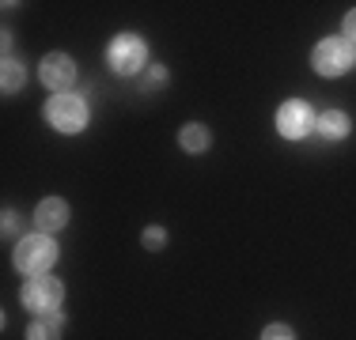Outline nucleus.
Segmentation results:
<instances>
[{"mask_svg":"<svg viewBox=\"0 0 356 340\" xmlns=\"http://www.w3.org/2000/svg\"><path fill=\"white\" fill-rule=\"evenodd\" d=\"M209 140H213V136H209L205 125H186L182 136H178V144H182L186 151H205V148H209Z\"/></svg>","mask_w":356,"mask_h":340,"instance_id":"9b49d317","label":"nucleus"},{"mask_svg":"<svg viewBox=\"0 0 356 340\" xmlns=\"http://www.w3.org/2000/svg\"><path fill=\"white\" fill-rule=\"evenodd\" d=\"M23 80H27V76H23V65L8 57V61H4V72H0V87H4L8 95H12V91H19V87H23Z\"/></svg>","mask_w":356,"mask_h":340,"instance_id":"f8f14e48","label":"nucleus"},{"mask_svg":"<svg viewBox=\"0 0 356 340\" xmlns=\"http://www.w3.org/2000/svg\"><path fill=\"white\" fill-rule=\"evenodd\" d=\"M54 261H57V246H54V238H46V235H27L15 246V269L19 272L46 276V269L54 265Z\"/></svg>","mask_w":356,"mask_h":340,"instance_id":"f257e3e1","label":"nucleus"},{"mask_svg":"<svg viewBox=\"0 0 356 340\" xmlns=\"http://www.w3.org/2000/svg\"><path fill=\"white\" fill-rule=\"evenodd\" d=\"M144 42L140 38H133V34H122V38H114V46H110V53H106V61L114 72H122V76H133L137 68L144 65Z\"/></svg>","mask_w":356,"mask_h":340,"instance_id":"39448f33","label":"nucleus"},{"mask_svg":"<svg viewBox=\"0 0 356 340\" xmlns=\"http://www.w3.org/2000/svg\"><path fill=\"white\" fill-rule=\"evenodd\" d=\"M15 227H19V216H15V212H4V235H15Z\"/></svg>","mask_w":356,"mask_h":340,"instance_id":"2eb2a0df","label":"nucleus"},{"mask_svg":"<svg viewBox=\"0 0 356 340\" xmlns=\"http://www.w3.org/2000/svg\"><path fill=\"white\" fill-rule=\"evenodd\" d=\"M163 231H159V227H152V231H144V246H152V250H159V246H163Z\"/></svg>","mask_w":356,"mask_h":340,"instance_id":"4468645a","label":"nucleus"},{"mask_svg":"<svg viewBox=\"0 0 356 340\" xmlns=\"http://www.w3.org/2000/svg\"><path fill=\"white\" fill-rule=\"evenodd\" d=\"M261 340H296V333L288 325H266V333H261Z\"/></svg>","mask_w":356,"mask_h":340,"instance_id":"ddd939ff","label":"nucleus"},{"mask_svg":"<svg viewBox=\"0 0 356 340\" xmlns=\"http://www.w3.org/2000/svg\"><path fill=\"white\" fill-rule=\"evenodd\" d=\"M27 340H61V314H38L27 329Z\"/></svg>","mask_w":356,"mask_h":340,"instance_id":"1a4fd4ad","label":"nucleus"},{"mask_svg":"<svg viewBox=\"0 0 356 340\" xmlns=\"http://www.w3.org/2000/svg\"><path fill=\"white\" fill-rule=\"evenodd\" d=\"M159 83H163V68H156V72H152V80H148V87H159Z\"/></svg>","mask_w":356,"mask_h":340,"instance_id":"f3484780","label":"nucleus"},{"mask_svg":"<svg viewBox=\"0 0 356 340\" xmlns=\"http://www.w3.org/2000/svg\"><path fill=\"white\" fill-rule=\"evenodd\" d=\"M61 299H65V287H61V280H54V276H35V280L23 284V306H27V310L54 314L57 306H61Z\"/></svg>","mask_w":356,"mask_h":340,"instance_id":"7ed1b4c3","label":"nucleus"},{"mask_svg":"<svg viewBox=\"0 0 356 340\" xmlns=\"http://www.w3.org/2000/svg\"><path fill=\"white\" fill-rule=\"evenodd\" d=\"M353 46L345 38H322L318 46H315V57H311V61H315V72L318 76H341L345 68L353 65Z\"/></svg>","mask_w":356,"mask_h":340,"instance_id":"20e7f679","label":"nucleus"},{"mask_svg":"<svg viewBox=\"0 0 356 340\" xmlns=\"http://www.w3.org/2000/svg\"><path fill=\"white\" fill-rule=\"evenodd\" d=\"M318 133L326 136V140H341V136L349 133V114H341V110H326V114L318 117Z\"/></svg>","mask_w":356,"mask_h":340,"instance_id":"9d476101","label":"nucleus"},{"mask_svg":"<svg viewBox=\"0 0 356 340\" xmlns=\"http://www.w3.org/2000/svg\"><path fill=\"white\" fill-rule=\"evenodd\" d=\"M35 223H38V231H42V235H46V231H61V227L69 223V204H65L61 197L42 201V204H38V212H35Z\"/></svg>","mask_w":356,"mask_h":340,"instance_id":"6e6552de","label":"nucleus"},{"mask_svg":"<svg viewBox=\"0 0 356 340\" xmlns=\"http://www.w3.org/2000/svg\"><path fill=\"white\" fill-rule=\"evenodd\" d=\"M277 129L288 140H300V136H307L315 129V114H311L307 102H284L281 114H277Z\"/></svg>","mask_w":356,"mask_h":340,"instance_id":"423d86ee","label":"nucleus"},{"mask_svg":"<svg viewBox=\"0 0 356 340\" xmlns=\"http://www.w3.org/2000/svg\"><path fill=\"white\" fill-rule=\"evenodd\" d=\"M46 121L54 125L57 133H80L83 125H88V106L76 95H57V99L46 102Z\"/></svg>","mask_w":356,"mask_h":340,"instance_id":"f03ea898","label":"nucleus"},{"mask_svg":"<svg viewBox=\"0 0 356 340\" xmlns=\"http://www.w3.org/2000/svg\"><path fill=\"white\" fill-rule=\"evenodd\" d=\"M345 38H353V42H356V12L345 15Z\"/></svg>","mask_w":356,"mask_h":340,"instance_id":"dca6fc26","label":"nucleus"},{"mask_svg":"<svg viewBox=\"0 0 356 340\" xmlns=\"http://www.w3.org/2000/svg\"><path fill=\"white\" fill-rule=\"evenodd\" d=\"M38 76L49 91H65V87H72V80H76V65H72V57H65V53H49L46 61H42Z\"/></svg>","mask_w":356,"mask_h":340,"instance_id":"0eeeda50","label":"nucleus"}]
</instances>
